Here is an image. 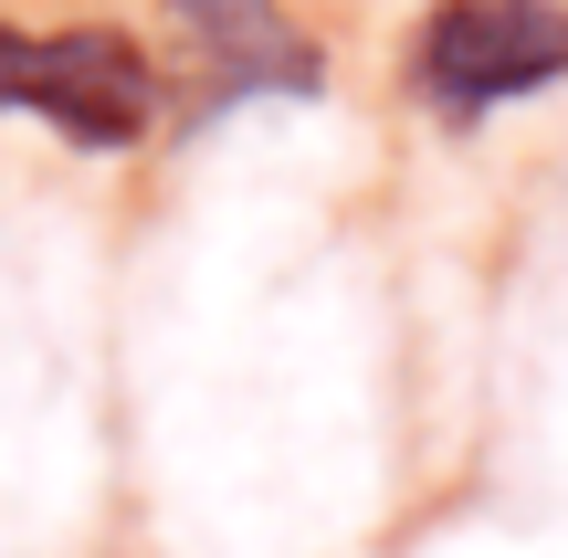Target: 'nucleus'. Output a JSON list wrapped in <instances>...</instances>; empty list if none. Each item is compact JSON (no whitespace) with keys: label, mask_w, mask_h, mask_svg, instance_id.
I'll list each match as a JSON object with an SVG mask.
<instances>
[{"label":"nucleus","mask_w":568,"mask_h":558,"mask_svg":"<svg viewBox=\"0 0 568 558\" xmlns=\"http://www.w3.org/2000/svg\"><path fill=\"white\" fill-rule=\"evenodd\" d=\"M548 84H568V0H422L400 32V95L432 126H485Z\"/></svg>","instance_id":"obj_1"},{"label":"nucleus","mask_w":568,"mask_h":558,"mask_svg":"<svg viewBox=\"0 0 568 558\" xmlns=\"http://www.w3.org/2000/svg\"><path fill=\"white\" fill-rule=\"evenodd\" d=\"M11 116H42L63 148H138L148 126L169 116V74L138 32L116 21H63V32H11Z\"/></svg>","instance_id":"obj_2"},{"label":"nucleus","mask_w":568,"mask_h":558,"mask_svg":"<svg viewBox=\"0 0 568 558\" xmlns=\"http://www.w3.org/2000/svg\"><path fill=\"white\" fill-rule=\"evenodd\" d=\"M169 21V116H222L264 95H316L326 53L284 0H159Z\"/></svg>","instance_id":"obj_3"}]
</instances>
